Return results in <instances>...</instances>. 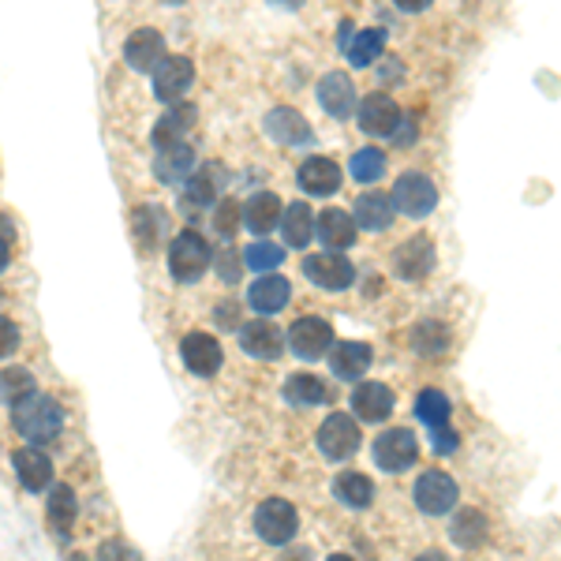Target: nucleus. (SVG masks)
<instances>
[{"label":"nucleus","mask_w":561,"mask_h":561,"mask_svg":"<svg viewBox=\"0 0 561 561\" xmlns=\"http://www.w3.org/2000/svg\"><path fill=\"white\" fill-rule=\"evenodd\" d=\"M243 266L255 270V274H270V270H277L280 262H285V248L280 243H270V240H255L248 251H240Z\"/></svg>","instance_id":"nucleus-40"},{"label":"nucleus","mask_w":561,"mask_h":561,"mask_svg":"<svg viewBox=\"0 0 561 561\" xmlns=\"http://www.w3.org/2000/svg\"><path fill=\"white\" fill-rule=\"evenodd\" d=\"M341 180H345V172H341V165L333 162V157H307V162L296 169V188L303 191V195L311 199H330L341 191Z\"/></svg>","instance_id":"nucleus-15"},{"label":"nucleus","mask_w":561,"mask_h":561,"mask_svg":"<svg viewBox=\"0 0 561 561\" xmlns=\"http://www.w3.org/2000/svg\"><path fill=\"white\" fill-rule=\"evenodd\" d=\"M240 222L248 232L270 236L280 222V195H274V191H255V195H248V203H240Z\"/></svg>","instance_id":"nucleus-26"},{"label":"nucleus","mask_w":561,"mask_h":561,"mask_svg":"<svg viewBox=\"0 0 561 561\" xmlns=\"http://www.w3.org/2000/svg\"><path fill=\"white\" fill-rule=\"evenodd\" d=\"M393 217H397V210H393V199H390V195H382V191L367 188L363 195L356 199V210H353L356 229L385 232V229L393 225Z\"/></svg>","instance_id":"nucleus-27"},{"label":"nucleus","mask_w":561,"mask_h":561,"mask_svg":"<svg viewBox=\"0 0 561 561\" xmlns=\"http://www.w3.org/2000/svg\"><path fill=\"white\" fill-rule=\"evenodd\" d=\"M303 277L322 293H345L356 280V266L341 251H322V255L303 259Z\"/></svg>","instance_id":"nucleus-9"},{"label":"nucleus","mask_w":561,"mask_h":561,"mask_svg":"<svg viewBox=\"0 0 561 561\" xmlns=\"http://www.w3.org/2000/svg\"><path fill=\"white\" fill-rule=\"evenodd\" d=\"M288 300H293V285H288V277H280L277 270H270V274H259L248 285V303H251V311H255V314L285 311Z\"/></svg>","instance_id":"nucleus-22"},{"label":"nucleus","mask_w":561,"mask_h":561,"mask_svg":"<svg viewBox=\"0 0 561 561\" xmlns=\"http://www.w3.org/2000/svg\"><path fill=\"white\" fill-rule=\"evenodd\" d=\"M12 468H15V479L26 494H46L52 487V457L41 453V445H23V450L12 453Z\"/></svg>","instance_id":"nucleus-18"},{"label":"nucleus","mask_w":561,"mask_h":561,"mask_svg":"<svg viewBox=\"0 0 561 561\" xmlns=\"http://www.w3.org/2000/svg\"><path fill=\"white\" fill-rule=\"evenodd\" d=\"M326 359H330L333 379L356 382V379H363V374L371 371L374 353H371V345H363V341H337V345H330Z\"/></svg>","instance_id":"nucleus-20"},{"label":"nucleus","mask_w":561,"mask_h":561,"mask_svg":"<svg viewBox=\"0 0 561 561\" xmlns=\"http://www.w3.org/2000/svg\"><path fill=\"white\" fill-rule=\"evenodd\" d=\"M199 165L195 157V146L180 143H169V146H157L154 151V177L162 183H183L191 177V169Z\"/></svg>","instance_id":"nucleus-25"},{"label":"nucleus","mask_w":561,"mask_h":561,"mask_svg":"<svg viewBox=\"0 0 561 561\" xmlns=\"http://www.w3.org/2000/svg\"><path fill=\"white\" fill-rule=\"evenodd\" d=\"M359 438L363 434H359L356 416H348V411H330L319 423V431H314V445H319V453L326 461L341 464L359 450Z\"/></svg>","instance_id":"nucleus-6"},{"label":"nucleus","mask_w":561,"mask_h":561,"mask_svg":"<svg viewBox=\"0 0 561 561\" xmlns=\"http://www.w3.org/2000/svg\"><path fill=\"white\" fill-rule=\"evenodd\" d=\"M131 225H135V243L139 251H151L157 243L165 240V232H169V214H165L162 206H139L135 214H131Z\"/></svg>","instance_id":"nucleus-33"},{"label":"nucleus","mask_w":561,"mask_h":561,"mask_svg":"<svg viewBox=\"0 0 561 561\" xmlns=\"http://www.w3.org/2000/svg\"><path fill=\"white\" fill-rule=\"evenodd\" d=\"M34 390H38V382H34V374L26 367H4L0 371V405L12 408L15 401H23Z\"/></svg>","instance_id":"nucleus-39"},{"label":"nucleus","mask_w":561,"mask_h":561,"mask_svg":"<svg viewBox=\"0 0 561 561\" xmlns=\"http://www.w3.org/2000/svg\"><path fill=\"white\" fill-rule=\"evenodd\" d=\"M236 337H240L243 356L259 359V363H274V359L285 356V333H280L277 322H270V314L251 319L248 326L236 330Z\"/></svg>","instance_id":"nucleus-12"},{"label":"nucleus","mask_w":561,"mask_h":561,"mask_svg":"<svg viewBox=\"0 0 561 561\" xmlns=\"http://www.w3.org/2000/svg\"><path fill=\"white\" fill-rule=\"evenodd\" d=\"M109 554H128V558H135V550H128L124 542H105V547H98V558H109Z\"/></svg>","instance_id":"nucleus-49"},{"label":"nucleus","mask_w":561,"mask_h":561,"mask_svg":"<svg viewBox=\"0 0 561 561\" xmlns=\"http://www.w3.org/2000/svg\"><path fill=\"white\" fill-rule=\"evenodd\" d=\"M356 236H359V229H356V222H353L348 210L330 206L314 217V240H319L326 251H348L356 243Z\"/></svg>","instance_id":"nucleus-21"},{"label":"nucleus","mask_w":561,"mask_h":561,"mask_svg":"<svg viewBox=\"0 0 561 561\" xmlns=\"http://www.w3.org/2000/svg\"><path fill=\"white\" fill-rule=\"evenodd\" d=\"M214 266V251H210L206 236L195 229H183L169 243V274L177 285H199L206 270Z\"/></svg>","instance_id":"nucleus-2"},{"label":"nucleus","mask_w":561,"mask_h":561,"mask_svg":"<svg viewBox=\"0 0 561 561\" xmlns=\"http://www.w3.org/2000/svg\"><path fill=\"white\" fill-rule=\"evenodd\" d=\"M416 419L427 427V431H438V427H450V419H453L450 397H445L442 390H434V385L419 390V393H416Z\"/></svg>","instance_id":"nucleus-37"},{"label":"nucleus","mask_w":561,"mask_h":561,"mask_svg":"<svg viewBox=\"0 0 561 561\" xmlns=\"http://www.w3.org/2000/svg\"><path fill=\"white\" fill-rule=\"evenodd\" d=\"M180 359H183V367L195 374V379H214V374L222 371V363H225V348H222V341H217L214 333L195 330V333H188V337L180 341Z\"/></svg>","instance_id":"nucleus-13"},{"label":"nucleus","mask_w":561,"mask_h":561,"mask_svg":"<svg viewBox=\"0 0 561 561\" xmlns=\"http://www.w3.org/2000/svg\"><path fill=\"white\" fill-rule=\"evenodd\" d=\"M393 210H401L411 222H423L438 210V183L427 172H401L393 183Z\"/></svg>","instance_id":"nucleus-5"},{"label":"nucleus","mask_w":561,"mask_h":561,"mask_svg":"<svg viewBox=\"0 0 561 561\" xmlns=\"http://www.w3.org/2000/svg\"><path fill=\"white\" fill-rule=\"evenodd\" d=\"M8 266H12V240H4V236H0V274H4Z\"/></svg>","instance_id":"nucleus-50"},{"label":"nucleus","mask_w":561,"mask_h":561,"mask_svg":"<svg viewBox=\"0 0 561 561\" xmlns=\"http://www.w3.org/2000/svg\"><path fill=\"white\" fill-rule=\"evenodd\" d=\"M348 405H353V416L359 423H385L397 408V397L385 382H359Z\"/></svg>","instance_id":"nucleus-19"},{"label":"nucleus","mask_w":561,"mask_h":561,"mask_svg":"<svg viewBox=\"0 0 561 561\" xmlns=\"http://www.w3.org/2000/svg\"><path fill=\"white\" fill-rule=\"evenodd\" d=\"M333 498L348 510H371L374 502V484L363 476V472H341L333 479Z\"/></svg>","instance_id":"nucleus-36"},{"label":"nucleus","mask_w":561,"mask_h":561,"mask_svg":"<svg viewBox=\"0 0 561 561\" xmlns=\"http://www.w3.org/2000/svg\"><path fill=\"white\" fill-rule=\"evenodd\" d=\"M225 165L217 162H206V165H195L191 177L183 180V199L180 206L183 210H203V206H214L222 199V188H225Z\"/></svg>","instance_id":"nucleus-16"},{"label":"nucleus","mask_w":561,"mask_h":561,"mask_svg":"<svg viewBox=\"0 0 561 561\" xmlns=\"http://www.w3.org/2000/svg\"><path fill=\"white\" fill-rule=\"evenodd\" d=\"M280 236H285V248L307 251L314 240V210L307 203H293V206H280Z\"/></svg>","instance_id":"nucleus-28"},{"label":"nucleus","mask_w":561,"mask_h":561,"mask_svg":"<svg viewBox=\"0 0 561 561\" xmlns=\"http://www.w3.org/2000/svg\"><path fill=\"white\" fill-rule=\"evenodd\" d=\"M214 322L222 330H240V303L236 300H222L214 307Z\"/></svg>","instance_id":"nucleus-45"},{"label":"nucleus","mask_w":561,"mask_h":561,"mask_svg":"<svg viewBox=\"0 0 561 561\" xmlns=\"http://www.w3.org/2000/svg\"><path fill=\"white\" fill-rule=\"evenodd\" d=\"M262 128H266V135L280 146H311L314 143L311 120H307L300 109H293V105H277V109H270L266 120H262Z\"/></svg>","instance_id":"nucleus-17"},{"label":"nucleus","mask_w":561,"mask_h":561,"mask_svg":"<svg viewBox=\"0 0 561 561\" xmlns=\"http://www.w3.org/2000/svg\"><path fill=\"white\" fill-rule=\"evenodd\" d=\"M195 105L191 102H172L169 109H165V117L157 120L154 131H151V143H154V151L157 146H169V143H180L183 135H188V128L195 124Z\"/></svg>","instance_id":"nucleus-30"},{"label":"nucleus","mask_w":561,"mask_h":561,"mask_svg":"<svg viewBox=\"0 0 561 561\" xmlns=\"http://www.w3.org/2000/svg\"><path fill=\"white\" fill-rule=\"evenodd\" d=\"M379 79L385 86H393V83H405V64H401V60H385V64L379 68Z\"/></svg>","instance_id":"nucleus-47"},{"label":"nucleus","mask_w":561,"mask_h":561,"mask_svg":"<svg viewBox=\"0 0 561 561\" xmlns=\"http://www.w3.org/2000/svg\"><path fill=\"white\" fill-rule=\"evenodd\" d=\"M214 229L222 232L225 240H232V236L243 229L240 203H236V199H217V203H214Z\"/></svg>","instance_id":"nucleus-41"},{"label":"nucleus","mask_w":561,"mask_h":561,"mask_svg":"<svg viewBox=\"0 0 561 561\" xmlns=\"http://www.w3.org/2000/svg\"><path fill=\"white\" fill-rule=\"evenodd\" d=\"M434 266H438V248L427 232H416L411 240H405L393 251V274L401 280H423L434 274Z\"/></svg>","instance_id":"nucleus-11"},{"label":"nucleus","mask_w":561,"mask_h":561,"mask_svg":"<svg viewBox=\"0 0 561 561\" xmlns=\"http://www.w3.org/2000/svg\"><path fill=\"white\" fill-rule=\"evenodd\" d=\"M401 105L390 98L385 91H374V94H367L363 102H356V124L363 135H371V139H390V131L397 128V120H401Z\"/></svg>","instance_id":"nucleus-14"},{"label":"nucleus","mask_w":561,"mask_h":561,"mask_svg":"<svg viewBox=\"0 0 561 561\" xmlns=\"http://www.w3.org/2000/svg\"><path fill=\"white\" fill-rule=\"evenodd\" d=\"M280 397H285L293 408H314V405H326L330 390H326V382H322L319 374L296 371V374H288V379H285V390H280Z\"/></svg>","instance_id":"nucleus-31"},{"label":"nucleus","mask_w":561,"mask_h":561,"mask_svg":"<svg viewBox=\"0 0 561 561\" xmlns=\"http://www.w3.org/2000/svg\"><path fill=\"white\" fill-rule=\"evenodd\" d=\"M12 427L15 434L26 438V445H49L64 431V405L49 393L34 390L12 405Z\"/></svg>","instance_id":"nucleus-1"},{"label":"nucleus","mask_w":561,"mask_h":561,"mask_svg":"<svg viewBox=\"0 0 561 561\" xmlns=\"http://www.w3.org/2000/svg\"><path fill=\"white\" fill-rule=\"evenodd\" d=\"M411 353L416 356H423V359H438V356H445L450 353V345H453V333L445 322H438V319H423L416 330H411Z\"/></svg>","instance_id":"nucleus-34"},{"label":"nucleus","mask_w":561,"mask_h":561,"mask_svg":"<svg viewBox=\"0 0 561 561\" xmlns=\"http://www.w3.org/2000/svg\"><path fill=\"white\" fill-rule=\"evenodd\" d=\"M251 528H255V536L266 547H288L300 536V513H296V505L288 498H266L255 510V516H251Z\"/></svg>","instance_id":"nucleus-3"},{"label":"nucleus","mask_w":561,"mask_h":561,"mask_svg":"<svg viewBox=\"0 0 561 561\" xmlns=\"http://www.w3.org/2000/svg\"><path fill=\"white\" fill-rule=\"evenodd\" d=\"M75 516H79V498H75V490L68 487V484L49 487V498H46V524L52 528V536H72Z\"/></svg>","instance_id":"nucleus-29"},{"label":"nucleus","mask_w":561,"mask_h":561,"mask_svg":"<svg viewBox=\"0 0 561 561\" xmlns=\"http://www.w3.org/2000/svg\"><path fill=\"white\" fill-rule=\"evenodd\" d=\"M411 498H416V510L427 513V516H445L457 510V498H461V487L450 472H423L411 487Z\"/></svg>","instance_id":"nucleus-7"},{"label":"nucleus","mask_w":561,"mask_h":561,"mask_svg":"<svg viewBox=\"0 0 561 561\" xmlns=\"http://www.w3.org/2000/svg\"><path fill=\"white\" fill-rule=\"evenodd\" d=\"M162 57H165V34L162 31H154V26H139L135 34H128V41H124L128 68L151 75Z\"/></svg>","instance_id":"nucleus-24"},{"label":"nucleus","mask_w":561,"mask_h":561,"mask_svg":"<svg viewBox=\"0 0 561 561\" xmlns=\"http://www.w3.org/2000/svg\"><path fill=\"white\" fill-rule=\"evenodd\" d=\"M371 457H374V468L385 472V476H405L419 461V438L411 434L408 427L382 431L371 445Z\"/></svg>","instance_id":"nucleus-4"},{"label":"nucleus","mask_w":561,"mask_h":561,"mask_svg":"<svg viewBox=\"0 0 561 561\" xmlns=\"http://www.w3.org/2000/svg\"><path fill=\"white\" fill-rule=\"evenodd\" d=\"M20 345H23L20 326H15V322L8 319V314H0V359L15 356V353H20Z\"/></svg>","instance_id":"nucleus-42"},{"label":"nucleus","mask_w":561,"mask_h":561,"mask_svg":"<svg viewBox=\"0 0 561 561\" xmlns=\"http://www.w3.org/2000/svg\"><path fill=\"white\" fill-rule=\"evenodd\" d=\"M345 57L353 68H374L385 57V31L382 26H367V31H356L353 38L345 41Z\"/></svg>","instance_id":"nucleus-32"},{"label":"nucleus","mask_w":561,"mask_h":561,"mask_svg":"<svg viewBox=\"0 0 561 561\" xmlns=\"http://www.w3.org/2000/svg\"><path fill=\"white\" fill-rule=\"evenodd\" d=\"M393 4H397L401 12H408V15H419V12H427L434 0H393Z\"/></svg>","instance_id":"nucleus-48"},{"label":"nucleus","mask_w":561,"mask_h":561,"mask_svg":"<svg viewBox=\"0 0 561 561\" xmlns=\"http://www.w3.org/2000/svg\"><path fill=\"white\" fill-rule=\"evenodd\" d=\"M416 139H419V124L408 117V112H401L397 128L390 131V143H393V146H401V151H405V146H411V143H416Z\"/></svg>","instance_id":"nucleus-43"},{"label":"nucleus","mask_w":561,"mask_h":561,"mask_svg":"<svg viewBox=\"0 0 561 561\" xmlns=\"http://www.w3.org/2000/svg\"><path fill=\"white\" fill-rule=\"evenodd\" d=\"M151 75H154V98L165 105L183 102L191 86H195V64H191V57H169L165 52Z\"/></svg>","instance_id":"nucleus-10"},{"label":"nucleus","mask_w":561,"mask_h":561,"mask_svg":"<svg viewBox=\"0 0 561 561\" xmlns=\"http://www.w3.org/2000/svg\"><path fill=\"white\" fill-rule=\"evenodd\" d=\"M431 445H434V453H457V445H461V438L450 431V427H438V431H431Z\"/></svg>","instance_id":"nucleus-46"},{"label":"nucleus","mask_w":561,"mask_h":561,"mask_svg":"<svg viewBox=\"0 0 561 561\" xmlns=\"http://www.w3.org/2000/svg\"><path fill=\"white\" fill-rule=\"evenodd\" d=\"M356 86L345 72H330L319 79V105L333 120H353L356 112Z\"/></svg>","instance_id":"nucleus-23"},{"label":"nucleus","mask_w":561,"mask_h":561,"mask_svg":"<svg viewBox=\"0 0 561 561\" xmlns=\"http://www.w3.org/2000/svg\"><path fill=\"white\" fill-rule=\"evenodd\" d=\"M330 345H333V326L326 319H319V314H303V319L296 322L285 337V348H293V356L303 359V363H319V359H326Z\"/></svg>","instance_id":"nucleus-8"},{"label":"nucleus","mask_w":561,"mask_h":561,"mask_svg":"<svg viewBox=\"0 0 561 561\" xmlns=\"http://www.w3.org/2000/svg\"><path fill=\"white\" fill-rule=\"evenodd\" d=\"M307 0H270V8H277V12H300Z\"/></svg>","instance_id":"nucleus-51"},{"label":"nucleus","mask_w":561,"mask_h":561,"mask_svg":"<svg viewBox=\"0 0 561 561\" xmlns=\"http://www.w3.org/2000/svg\"><path fill=\"white\" fill-rule=\"evenodd\" d=\"M490 536V524H487V513L479 510H457L450 524V539L457 542L461 550H479Z\"/></svg>","instance_id":"nucleus-35"},{"label":"nucleus","mask_w":561,"mask_h":561,"mask_svg":"<svg viewBox=\"0 0 561 561\" xmlns=\"http://www.w3.org/2000/svg\"><path fill=\"white\" fill-rule=\"evenodd\" d=\"M348 177L356 183H363V188H371V183H379L385 177V169H390V162H385V154L379 146H359V151L348 157Z\"/></svg>","instance_id":"nucleus-38"},{"label":"nucleus","mask_w":561,"mask_h":561,"mask_svg":"<svg viewBox=\"0 0 561 561\" xmlns=\"http://www.w3.org/2000/svg\"><path fill=\"white\" fill-rule=\"evenodd\" d=\"M240 270H243L240 251H222V255H217V274H222V280L236 285V280H240Z\"/></svg>","instance_id":"nucleus-44"}]
</instances>
